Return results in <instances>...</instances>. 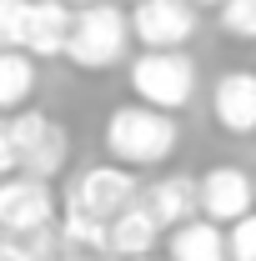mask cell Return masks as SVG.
Segmentation results:
<instances>
[{
  "mask_svg": "<svg viewBox=\"0 0 256 261\" xmlns=\"http://www.w3.org/2000/svg\"><path fill=\"white\" fill-rule=\"evenodd\" d=\"M111 161L126 166V171H151V166H166L181 146V126L171 111H156V106H141V100H126L106 116V130H100Z\"/></svg>",
  "mask_w": 256,
  "mask_h": 261,
  "instance_id": "1",
  "label": "cell"
},
{
  "mask_svg": "<svg viewBox=\"0 0 256 261\" xmlns=\"http://www.w3.org/2000/svg\"><path fill=\"white\" fill-rule=\"evenodd\" d=\"M131 15L116 5V0H100V5H86L75 10V31H70V45H65V61L75 70H111L131 56Z\"/></svg>",
  "mask_w": 256,
  "mask_h": 261,
  "instance_id": "2",
  "label": "cell"
},
{
  "mask_svg": "<svg viewBox=\"0 0 256 261\" xmlns=\"http://www.w3.org/2000/svg\"><path fill=\"white\" fill-rule=\"evenodd\" d=\"M131 96L141 106H156V111H186L196 96V61L186 50H141L126 65Z\"/></svg>",
  "mask_w": 256,
  "mask_h": 261,
  "instance_id": "3",
  "label": "cell"
},
{
  "mask_svg": "<svg viewBox=\"0 0 256 261\" xmlns=\"http://www.w3.org/2000/svg\"><path fill=\"white\" fill-rule=\"evenodd\" d=\"M141 201V181L136 171L116 161H100V166H86L70 176V186L61 196V211H81V216H96V221H116L126 206Z\"/></svg>",
  "mask_w": 256,
  "mask_h": 261,
  "instance_id": "4",
  "label": "cell"
},
{
  "mask_svg": "<svg viewBox=\"0 0 256 261\" xmlns=\"http://www.w3.org/2000/svg\"><path fill=\"white\" fill-rule=\"evenodd\" d=\"M10 136H15V161L25 176L35 181H56L70 161V130L56 121V116H45V111H15L10 116Z\"/></svg>",
  "mask_w": 256,
  "mask_h": 261,
  "instance_id": "5",
  "label": "cell"
},
{
  "mask_svg": "<svg viewBox=\"0 0 256 261\" xmlns=\"http://www.w3.org/2000/svg\"><path fill=\"white\" fill-rule=\"evenodd\" d=\"M56 221H61V201L50 191V181H35L25 171L0 181V231L5 236L25 241L35 231H50Z\"/></svg>",
  "mask_w": 256,
  "mask_h": 261,
  "instance_id": "6",
  "label": "cell"
},
{
  "mask_svg": "<svg viewBox=\"0 0 256 261\" xmlns=\"http://www.w3.org/2000/svg\"><path fill=\"white\" fill-rule=\"evenodd\" d=\"M201 31V10L191 0H141L131 10V35L141 50H186Z\"/></svg>",
  "mask_w": 256,
  "mask_h": 261,
  "instance_id": "7",
  "label": "cell"
},
{
  "mask_svg": "<svg viewBox=\"0 0 256 261\" xmlns=\"http://www.w3.org/2000/svg\"><path fill=\"white\" fill-rule=\"evenodd\" d=\"M256 211V176L241 171V166H211L201 171V216L216 221V226H236L241 216Z\"/></svg>",
  "mask_w": 256,
  "mask_h": 261,
  "instance_id": "8",
  "label": "cell"
},
{
  "mask_svg": "<svg viewBox=\"0 0 256 261\" xmlns=\"http://www.w3.org/2000/svg\"><path fill=\"white\" fill-rule=\"evenodd\" d=\"M211 116L226 136H256V70H226L211 86Z\"/></svg>",
  "mask_w": 256,
  "mask_h": 261,
  "instance_id": "9",
  "label": "cell"
},
{
  "mask_svg": "<svg viewBox=\"0 0 256 261\" xmlns=\"http://www.w3.org/2000/svg\"><path fill=\"white\" fill-rule=\"evenodd\" d=\"M141 201L151 206V216H156L166 231H176V226H186V221L201 216V176H181V171L156 176V181L141 191Z\"/></svg>",
  "mask_w": 256,
  "mask_h": 261,
  "instance_id": "10",
  "label": "cell"
},
{
  "mask_svg": "<svg viewBox=\"0 0 256 261\" xmlns=\"http://www.w3.org/2000/svg\"><path fill=\"white\" fill-rule=\"evenodd\" d=\"M75 31V10L65 0H31V31H25V50L35 61H56L70 45Z\"/></svg>",
  "mask_w": 256,
  "mask_h": 261,
  "instance_id": "11",
  "label": "cell"
},
{
  "mask_svg": "<svg viewBox=\"0 0 256 261\" xmlns=\"http://www.w3.org/2000/svg\"><path fill=\"white\" fill-rule=\"evenodd\" d=\"M161 221L151 216L146 201L126 206L116 221H111V261H136V256H156V241H161Z\"/></svg>",
  "mask_w": 256,
  "mask_h": 261,
  "instance_id": "12",
  "label": "cell"
},
{
  "mask_svg": "<svg viewBox=\"0 0 256 261\" xmlns=\"http://www.w3.org/2000/svg\"><path fill=\"white\" fill-rule=\"evenodd\" d=\"M166 261H231L226 231L206 216H196V221H186L166 236Z\"/></svg>",
  "mask_w": 256,
  "mask_h": 261,
  "instance_id": "13",
  "label": "cell"
},
{
  "mask_svg": "<svg viewBox=\"0 0 256 261\" xmlns=\"http://www.w3.org/2000/svg\"><path fill=\"white\" fill-rule=\"evenodd\" d=\"M35 81H40V70H35L31 50H0V116L25 111L35 96Z\"/></svg>",
  "mask_w": 256,
  "mask_h": 261,
  "instance_id": "14",
  "label": "cell"
},
{
  "mask_svg": "<svg viewBox=\"0 0 256 261\" xmlns=\"http://www.w3.org/2000/svg\"><path fill=\"white\" fill-rule=\"evenodd\" d=\"M216 31H221L226 40L251 45L256 40V0H226L221 10H216Z\"/></svg>",
  "mask_w": 256,
  "mask_h": 261,
  "instance_id": "15",
  "label": "cell"
},
{
  "mask_svg": "<svg viewBox=\"0 0 256 261\" xmlns=\"http://www.w3.org/2000/svg\"><path fill=\"white\" fill-rule=\"evenodd\" d=\"M31 0H0V50H25Z\"/></svg>",
  "mask_w": 256,
  "mask_h": 261,
  "instance_id": "16",
  "label": "cell"
},
{
  "mask_svg": "<svg viewBox=\"0 0 256 261\" xmlns=\"http://www.w3.org/2000/svg\"><path fill=\"white\" fill-rule=\"evenodd\" d=\"M226 251L231 261H256V211L241 216L236 226H226Z\"/></svg>",
  "mask_w": 256,
  "mask_h": 261,
  "instance_id": "17",
  "label": "cell"
},
{
  "mask_svg": "<svg viewBox=\"0 0 256 261\" xmlns=\"http://www.w3.org/2000/svg\"><path fill=\"white\" fill-rule=\"evenodd\" d=\"M20 161H15V136H10V116H0V181L15 176Z\"/></svg>",
  "mask_w": 256,
  "mask_h": 261,
  "instance_id": "18",
  "label": "cell"
},
{
  "mask_svg": "<svg viewBox=\"0 0 256 261\" xmlns=\"http://www.w3.org/2000/svg\"><path fill=\"white\" fill-rule=\"evenodd\" d=\"M0 261H45V256H35L25 241H15V236H5L0 241Z\"/></svg>",
  "mask_w": 256,
  "mask_h": 261,
  "instance_id": "19",
  "label": "cell"
},
{
  "mask_svg": "<svg viewBox=\"0 0 256 261\" xmlns=\"http://www.w3.org/2000/svg\"><path fill=\"white\" fill-rule=\"evenodd\" d=\"M61 261H111V256H81V251H65Z\"/></svg>",
  "mask_w": 256,
  "mask_h": 261,
  "instance_id": "20",
  "label": "cell"
},
{
  "mask_svg": "<svg viewBox=\"0 0 256 261\" xmlns=\"http://www.w3.org/2000/svg\"><path fill=\"white\" fill-rule=\"evenodd\" d=\"M191 5H196V10H221L226 0H191Z\"/></svg>",
  "mask_w": 256,
  "mask_h": 261,
  "instance_id": "21",
  "label": "cell"
},
{
  "mask_svg": "<svg viewBox=\"0 0 256 261\" xmlns=\"http://www.w3.org/2000/svg\"><path fill=\"white\" fill-rule=\"evenodd\" d=\"M70 10H86V5H100V0H65Z\"/></svg>",
  "mask_w": 256,
  "mask_h": 261,
  "instance_id": "22",
  "label": "cell"
},
{
  "mask_svg": "<svg viewBox=\"0 0 256 261\" xmlns=\"http://www.w3.org/2000/svg\"><path fill=\"white\" fill-rule=\"evenodd\" d=\"M116 5H131V10H136V5H141V0H116Z\"/></svg>",
  "mask_w": 256,
  "mask_h": 261,
  "instance_id": "23",
  "label": "cell"
},
{
  "mask_svg": "<svg viewBox=\"0 0 256 261\" xmlns=\"http://www.w3.org/2000/svg\"><path fill=\"white\" fill-rule=\"evenodd\" d=\"M136 261H156V256H136Z\"/></svg>",
  "mask_w": 256,
  "mask_h": 261,
  "instance_id": "24",
  "label": "cell"
},
{
  "mask_svg": "<svg viewBox=\"0 0 256 261\" xmlns=\"http://www.w3.org/2000/svg\"><path fill=\"white\" fill-rule=\"evenodd\" d=\"M0 241H5V231H0Z\"/></svg>",
  "mask_w": 256,
  "mask_h": 261,
  "instance_id": "25",
  "label": "cell"
}]
</instances>
